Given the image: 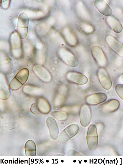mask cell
<instances>
[{"mask_svg": "<svg viewBox=\"0 0 123 165\" xmlns=\"http://www.w3.org/2000/svg\"><path fill=\"white\" fill-rule=\"evenodd\" d=\"M96 8L103 15L107 16H111L112 11L109 5L105 1L102 0H96L94 2Z\"/></svg>", "mask_w": 123, "mask_h": 165, "instance_id": "obj_19", "label": "cell"}, {"mask_svg": "<svg viewBox=\"0 0 123 165\" xmlns=\"http://www.w3.org/2000/svg\"><path fill=\"white\" fill-rule=\"evenodd\" d=\"M65 78L69 82L78 85L85 84L88 81V78L85 76L73 71L67 72L65 75Z\"/></svg>", "mask_w": 123, "mask_h": 165, "instance_id": "obj_8", "label": "cell"}, {"mask_svg": "<svg viewBox=\"0 0 123 165\" xmlns=\"http://www.w3.org/2000/svg\"><path fill=\"white\" fill-rule=\"evenodd\" d=\"M33 71L36 76L41 80L45 83H49L52 80V76L46 68L39 65H36L33 68Z\"/></svg>", "mask_w": 123, "mask_h": 165, "instance_id": "obj_10", "label": "cell"}, {"mask_svg": "<svg viewBox=\"0 0 123 165\" xmlns=\"http://www.w3.org/2000/svg\"><path fill=\"white\" fill-rule=\"evenodd\" d=\"M115 91L118 95L123 100V84H117L115 87Z\"/></svg>", "mask_w": 123, "mask_h": 165, "instance_id": "obj_23", "label": "cell"}, {"mask_svg": "<svg viewBox=\"0 0 123 165\" xmlns=\"http://www.w3.org/2000/svg\"><path fill=\"white\" fill-rule=\"evenodd\" d=\"M86 139L89 148L92 151L95 150L97 147L98 142L97 131L95 126L92 124L89 127Z\"/></svg>", "mask_w": 123, "mask_h": 165, "instance_id": "obj_4", "label": "cell"}, {"mask_svg": "<svg viewBox=\"0 0 123 165\" xmlns=\"http://www.w3.org/2000/svg\"><path fill=\"white\" fill-rule=\"evenodd\" d=\"M106 41L109 47L119 56L123 57V45L115 38L110 35L107 36Z\"/></svg>", "mask_w": 123, "mask_h": 165, "instance_id": "obj_12", "label": "cell"}, {"mask_svg": "<svg viewBox=\"0 0 123 165\" xmlns=\"http://www.w3.org/2000/svg\"><path fill=\"white\" fill-rule=\"evenodd\" d=\"M11 36L10 43L11 53L15 58H20L22 54V43L21 39L18 35Z\"/></svg>", "mask_w": 123, "mask_h": 165, "instance_id": "obj_7", "label": "cell"}, {"mask_svg": "<svg viewBox=\"0 0 123 165\" xmlns=\"http://www.w3.org/2000/svg\"><path fill=\"white\" fill-rule=\"evenodd\" d=\"M120 106L119 102L117 100L111 99L108 100L101 105L100 108L103 112H112L117 110Z\"/></svg>", "mask_w": 123, "mask_h": 165, "instance_id": "obj_18", "label": "cell"}, {"mask_svg": "<svg viewBox=\"0 0 123 165\" xmlns=\"http://www.w3.org/2000/svg\"><path fill=\"white\" fill-rule=\"evenodd\" d=\"M91 119V109L87 104H84L80 107L79 111V120L81 125L86 127L90 123Z\"/></svg>", "mask_w": 123, "mask_h": 165, "instance_id": "obj_11", "label": "cell"}, {"mask_svg": "<svg viewBox=\"0 0 123 165\" xmlns=\"http://www.w3.org/2000/svg\"><path fill=\"white\" fill-rule=\"evenodd\" d=\"M92 56L99 67L105 68L108 64L107 58L101 49L97 46L93 47L91 50Z\"/></svg>", "mask_w": 123, "mask_h": 165, "instance_id": "obj_6", "label": "cell"}, {"mask_svg": "<svg viewBox=\"0 0 123 165\" xmlns=\"http://www.w3.org/2000/svg\"><path fill=\"white\" fill-rule=\"evenodd\" d=\"M26 156H34L36 155V149L35 144L32 140H29L26 142L24 146Z\"/></svg>", "mask_w": 123, "mask_h": 165, "instance_id": "obj_21", "label": "cell"}, {"mask_svg": "<svg viewBox=\"0 0 123 165\" xmlns=\"http://www.w3.org/2000/svg\"><path fill=\"white\" fill-rule=\"evenodd\" d=\"M107 99V96L105 93L98 92L88 96L85 98V101L88 105H94L104 102Z\"/></svg>", "mask_w": 123, "mask_h": 165, "instance_id": "obj_13", "label": "cell"}, {"mask_svg": "<svg viewBox=\"0 0 123 165\" xmlns=\"http://www.w3.org/2000/svg\"><path fill=\"white\" fill-rule=\"evenodd\" d=\"M79 127L76 124L71 125L66 128L59 134L58 140L60 143H63L67 142L76 136L78 133Z\"/></svg>", "mask_w": 123, "mask_h": 165, "instance_id": "obj_2", "label": "cell"}, {"mask_svg": "<svg viewBox=\"0 0 123 165\" xmlns=\"http://www.w3.org/2000/svg\"><path fill=\"white\" fill-rule=\"evenodd\" d=\"M0 98L2 100L7 99L10 94V91L6 77L3 74H0Z\"/></svg>", "mask_w": 123, "mask_h": 165, "instance_id": "obj_14", "label": "cell"}, {"mask_svg": "<svg viewBox=\"0 0 123 165\" xmlns=\"http://www.w3.org/2000/svg\"><path fill=\"white\" fill-rule=\"evenodd\" d=\"M51 115L57 120L59 121H65L68 118V115L66 112L60 111L53 112Z\"/></svg>", "mask_w": 123, "mask_h": 165, "instance_id": "obj_22", "label": "cell"}, {"mask_svg": "<svg viewBox=\"0 0 123 165\" xmlns=\"http://www.w3.org/2000/svg\"><path fill=\"white\" fill-rule=\"evenodd\" d=\"M106 21L109 27L117 33L121 32L123 29V26L120 22L112 16H107Z\"/></svg>", "mask_w": 123, "mask_h": 165, "instance_id": "obj_20", "label": "cell"}, {"mask_svg": "<svg viewBox=\"0 0 123 165\" xmlns=\"http://www.w3.org/2000/svg\"><path fill=\"white\" fill-rule=\"evenodd\" d=\"M67 155L68 156H77L80 155V154L73 150H70L67 152Z\"/></svg>", "mask_w": 123, "mask_h": 165, "instance_id": "obj_25", "label": "cell"}, {"mask_svg": "<svg viewBox=\"0 0 123 165\" xmlns=\"http://www.w3.org/2000/svg\"><path fill=\"white\" fill-rule=\"evenodd\" d=\"M60 59L64 63L72 67H76L78 64L77 58L68 49L62 48L60 49L59 52Z\"/></svg>", "mask_w": 123, "mask_h": 165, "instance_id": "obj_3", "label": "cell"}, {"mask_svg": "<svg viewBox=\"0 0 123 165\" xmlns=\"http://www.w3.org/2000/svg\"><path fill=\"white\" fill-rule=\"evenodd\" d=\"M28 23V18L27 15L24 13L20 14L18 19L17 33L21 39L24 38L27 35Z\"/></svg>", "mask_w": 123, "mask_h": 165, "instance_id": "obj_5", "label": "cell"}, {"mask_svg": "<svg viewBox=\"0 0 123 165\" xmlns=\"http://www.w3.org/2000/svg\"><path fill=\"white\" fill-rule=\"evenodd\" d=\"M36 104L41 114H47L50 111L51 107L50 104L44 97L41 96L37 97Z\"/></svg>", "mask_w": 123, "mask_h": 165, "instance_id": "obj_17", "label": "cell"}, {"mask_svg": "<svg viewBox=\"0 0 123 165\" xmlns=\"http://www.w3.org/2000/svg\"><path fill=\"white\" fill-rule=\"evenodd\" d=\"M97 77L102 87L106 90H109L111 87V80L105 68L99 67L97 72Z\"/></svg>", "mask_w": 123, "mask_h": 165, "instance_id": "obj_9", "label": "cell"}, {"mask_svg": "<svg viewBox=\"0 0 123 165\" xmlns=\"http://www.w3.org/2000/svg\"><path fill=\"white\" fill-rule=\"evenodd\" d=\"M46 122L51 138L53 140L56 139L58 137L59 131L56 120L53 117L49 116L47 118Z\"/></svg>", "mask_w": 123, "mask_h": 165, "instance_id": "obj_15", "label": "cell"}, {"mask_svg": "<svg viewBox=\"0 0 123 165\" xmlns=\"http://www.w3.org/2000/svg\"><path fill=\"white\" fill-rule=\"evenodd\" d=\"M23 93L26 95L33 97L41 96L43 94L42 89L39 87L32 84H27L22 89Z\"/></svg>", "mask_w": 123, "mask_h": 165, "instance_id": "obj_16", "label": "cell"}, {"mask_svg": "<svg viewBox=\"0 0 123 165\" xmlns=\"http://www.w3.org/2000/svg\"><path fill=\"white\" fill-rule=\"evenodd\" d=\"M29 74V71L28 69L24 68L20 69L10 83L11 89L16 90L20 88L27 81Z\"/></svg>", "mask_w": 123, "mask_h": 165, "instance_id": "obj_1", "label": "cell"}, {"mask_svg": "<svg viewBox=\"0 0 123 165\" xmlns=\"http://www.w3.org/2000/svg\"><path fill=\"white\" fill-rule=\"evenodd\" d=\"M30 111L32 114L36 115L38 116L41 114L39 111L36 103H34L31 105Z\"/></svg>", "mask_w": 123, "mask_h": 165, "instance_id": "obj_24", "label": "cell"}, {"mask_svg": "<svg viewBox=\"0 0 123 165\" xmlns=\"http://www.w3.org/2000/svg\"><path fill=\"white\" fill-rule=\"evenodd\" d=\"M119 80L120 82L121 83V84H123V73L120 75L119 77Z\"/></svg>", "mask_w": 123, "mask_h": 165, "instance_id": "obj_26", "label": "cell"}]
</instances>
